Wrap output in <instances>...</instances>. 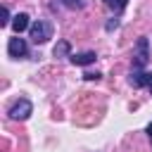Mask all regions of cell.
I'll return each mask as SVG.
<instances>
[{"instance_id":"2","label":"cell","mask_w":152,"mask_h":152,"mask_svg":"<svg viewBox=\"0 0 152 152\" xmlns=\"http://www.w3.org/2000/svg\"><path fill=\"white\" fill-rule=\"evenodd\" d=\"M133 57H135V59H133V66H135V69H142V66L147 64V59H150V50H147V38H138Z\"/></svg>"},{"instance_id":"1","label":"cell","mask_w":152,"mask_h":152,"mask_svg":"<svg viewBox=\"0 0 152 152\" xmlns=\"http://www.w3.org/2000/svg\"><path fill=\"white\" fill-rule=\"evenodd\" d=\"M31 38H33V43H45V40H50V38H52V24L38 19L36 24H31Z\"/></svg>"},{"instance_id":"6","label":"cell","mask_w":152,"mask_h":152,"mask_svg":"<svg viewBox=\"0 0 152 152\" xmlns=\"http://www.w3.org/2000/svg\"><path fill=\"white\" fill-rule=\"evenodd\" d=\"M12 28H14V33H21V31H26V28H31L28 26V14H17L14 19H12Z\"/></svg>"},{"instance_id":"10","label":"cell","mask_w":152,"mask_h":152,"mask_svg":"<svg viewBox=\"0 0 152 152\" xmlns=\"http://www.w3.org/2000/svg\"><path fill=\"white\" fill-rule=\"evenodd\" d=\"M66 52H69V43H66V40H62V43L55 45V57H62V55H66Z\"/></svg>"},{"instance_id":"13","label":"cell","mask_w":152,"mask_h":152,"mask_svg":"<svg viewBox=\"0 0 152 152\" xmlns=\"http://www.w3.org/2000/svg\"><path fill=\"white\" fill-rule=\"evenodd\" d=\"M147 133H150V138H152V124H150V126H147Z\"/></svg>"},{"instance_id":"14","label":"cell","mask_w":152,"mask_h":152,"mask_svg":"<svg viewBox=\"0 0 152 152\" xmlns=\"http://www.w3.org/2000/svg\"><path fill=\"white\" fill-rule=\"evenodd\" d=\"M150 90H152V81H150Z\"/></svg>"},{"instance_id":"11","label":"cell","mask_w":152,"mask_h":152,"mask_svg":"<svg viewBox=\"0 0 152 152\" xmlns=\"http://www.w3.org/2000/svg\"><path fill=\"white\" fill-rule=\"evenodd\" d=\"M2 24H10V10L2 7Z\"/></svg>"},{"instance_id":"9","label":"cell","mask_w":152,"mask_h":152,"mask_svg":"<svg viewBox=\"0 0 152 152\" xmlns=\"http://www.w3.org/2000/svg\"><path fill=\"white\" fill-rule=\"evenodd\" d=\"M59 2L69 10H83L86 7V0H59Z\"/></svg>"},{"instance_id":"12","label":"cell","mask_w":152,"mask_h":152,"mask_svg":"<svg viewBox=\"0 0 152 152\" xmlns=\"http://www.w3.org/2000/svg\"><path fill=\"white\" fill-rule=\"evenodd\" d=\"M86 78H88V81H97V78H100V74H97V71H95V74H90V71H88V74H86Z\"/></svg>"},{"instance_id":"4","label":"cell","mask_w":152,"mask_h":152,"mask_svg":"<svg viewBox=\"0 0 152 152\" xmlns=\"http://www.w3.org/2000/svg\"><path fill=\"white\" fill-rule=\"evenodd\" d=\"M26 43H24V38H10V43H7V52L12 55V57H24L26 55Z\"/></svg>"},{"instance_id":"8","label":"cell","mask_w":152,"mask_h":152,"mask_svg":"<svg viewBox=\"0 0 152 152\" xmlns=\"http://www.w3.org/2000/svg\"><path fill=\"white\" fill-rule=\"evenodd\" d=\"M104 5H107L109 10H114V12H119V10H124V7L128 5V0H104Z\"/></svg>"},{"instance_id":"7","label":"cell","mask_w":152,"mask_h":152,"mask_svg":"<svg viewBox=\"0 0 152 152\" xmlns=\"http://www.w3.org/2000/svg\"><path fill=\"white\" fill-rule=\"evenodd\" d=\"M71 62L78 64V66H86V64H93L95 62V52H78V55H71Z\"/></svg>"},{"instance_id":"5","label":"cell","mask_w":152,"mask_h":152,"mask_svg":"<svg viewBox=\"0 0 152 152\" xmlns=\"http://www.w3.org/2000/svg\"><path fill=\"white\" fill-rule=\"evenodd\" d=\"M150 81H152V74H145V71H140V69H135V71L131 74V83H133L135 88L150 86Z\"/></svg>"},{"instance_id":"3","label":"cell","mask_w":152,"mask_h":152,"mask_svg":"<svg viewBox=\"0 0 152 152\" xmlns=\"http://www.w3.org/2000/svg\"><path fill=\"white\" fill-rule=\"evenodd\" d=\"M31 112H33V104H31L28 100H19V102L10 109V116H12L14 121H24V119L31 116Z\"/></svg>"}]
</instances>
